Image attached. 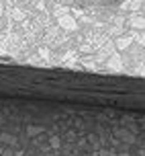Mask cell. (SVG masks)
I'll use <instances>...</instances> for the list:
<instances>
[{
	"instance_id": "obj_1",
	"label": "cell",
	"mask_w": 145,
	"mask_h": 156,
	"mask_svg": "<svg viewBox=\"0 0 145 156\" xmlns=\"http://www.w3.org/2000/svg\"><path fill=\"white\" fill-rule=\"evenodd\" d=\"M78 8L82 10H92V12H104V10H115L121 6L125 0H72Z\"/></svg>"
}]
</instances>
